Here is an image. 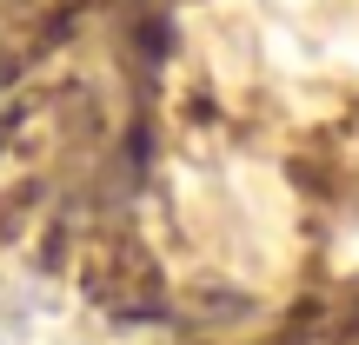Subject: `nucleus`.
<instances>
[]
</instances>
